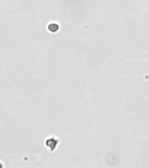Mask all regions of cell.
<instances>
[{
	"label": "cell",
	"mask_w": 149,
	"mask_h": 168,
	"mask_svg": "<svg viewBox=\"0 0 149 168\" xmlns=\"http://www.w3.org/2000/svg\"><path fill=\"white\" fill-rule=\"evenodd\" d=\"M47 29L49 30L51 32H56L59 30V26L54 23H51L47 26Z\"/></svg>",
	"instance_id": "obj_2"
},
{
	"label": "cell",
	"mask_w": 149,
	"mask_h": 168,
	"mask_svg": "<svg viewBox=\"0 0 149 168\" xmlns=\"http://www.w3.org/2000/svg\"><path fill=\"white\" fill-rule=\"evenodd\" d=\"M57 144H58V140L51 137V138H49L45 140V145L46 147L49 149L51 151H54L56 149V146H57Z\"/></svg>",
	"instance_id": "obj_1"
}]
</instances>
